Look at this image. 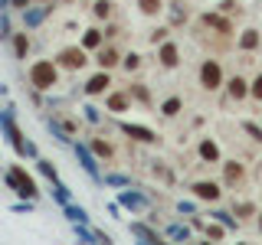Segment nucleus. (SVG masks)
Listing matches in <instances>:
<instances>
[{
	"label": "nucleus",
	"instance_id": "13",
	"mask_svg": "<svg viewBox=\"0 0 262 245\" xmlns=\"http://www.w3.org/2000/svg\"><path fill=\"white\" fill-rule=\"evenodd\" d=\"M180 111V98H170V102H164V114H167V118H170V114H177Z\"/></svg>",
	"mask_w": 262,
	"mask_h": 245
},
{
	"label": "nucleus",
	"instance_id": "17",
	"mask_svg": "<svg viewBox=\"0 0 262 245\" xmlns=\"http://www.w3.org/2000/svg\"><path fill=\"white\" fill-rule=\"evenodd\" d=\"M207 23H210V27H216V30H223V33H229V23L220 20V16H207Z\"/></svg>",
	"mask_w": 262,
	"mask_h": 245
},
{
	"label": "nucleus",
	"instance_id": "16",
	"mask_svg": "<svg viewBox=\"0 0 262 245\" xmlns=\"http://www.w3.org/2000/svg\"><path fill=\"white\" fill-rule=\"evenodd\" d=\"M243 177V167H239V163H229V167H226V180H239Z\"/></svg>",
	"mask_w": 262,
	"mask_h": 245
},
{
	"label": "nucleus",
	"instance_id": "14",
	"mask_svg": "<svg viewBox=\"0 0 262 245\" xmlns=\"http://www.w3.org/2000/svg\"><path fill=\"white\" fill-rule=\"evenodd\" d=\"M256 43H259L256 30H249V33H246V36H243V49H252V46H256Z\"/></svg>",
	"mask_w": 262,
	"mask_h": 245
},
{
	"label": "nucleus",
	"instance_id": "23",
	"mask_svg": "<svg viewBox=\"0 0 262 245\" xmlns=\"http://www.w3.org/2000/svg\"><path fill=\"white\" fill-rule=\"evenodd\" d=\"M252 95H256V98H262V76L256 79V85H252Z\"/></svg>",
	"mask_w": 262,
	"mask_h": 245
},
{
	"label": "nucleus",
	"instance_id": "20",
	"mask_svg": "<svg viewBox=\"0 0 262 245\" xmlns=\"http://www.w3.org/2000/svg\"><path fill=\"white\" fill-rule=\"evenodd\" d=\"M79 157L85 160V170H89V174H95V163H92V157L85 154V147H79Z\"/></svg>",
	"mask_w": 262,
	"mask_h": 245
},
{
	"label": "nucleus",
	"instance_id": "3",
	"mask_svg": "<svg viewBox=\"0 0 262 245\" xmlns=\"http://www.w3.org/2000/svg\"><path fill=\"white\" fill-rule=\"evenodd\" d=\"M59 62L66 69H82V65H85V53H82V49H66L59 56Z\"/></svg>",
	"mask_w": 262,
	"mask_h": 245
},
{
	"label": "nucleus",
	"instance_id": "21",
	"mask_svg": "<svg viewBox=\"0 0 262 245\" xmlns=\"http://www.w3.org/2000/svg\"><path fill=\"white\" fill-rule=\"evenodd\" d=\"M98 39H102V36H98V30H89V36H85V46H98Z\"/></svg>",
	"mask_w": 262,
	"mask_h": 245
},
{
	"label": "nucleus",
	"instance_id": "19",
	"mask_svg": "<svg viewBox=\"0 0 262 245\" xmlns=\"http://www.w3.org/2000/svg\"><path fill=\"white\" fill-rule=\"evenodd\" d=\"M108 10H112L108 0H98V4H95V16H108Z\"/></svg>",
	"mask_w": 262,
	"mask_h": 245
},
{
	"label": "nucleus",
	"instance_id": "1",
	"mask_svg": "<svg viewBox=\"0 0 262 245\" xmlns=\"http://www.w3.org/2000/svg\"><path fill=\"white\" fill-rule=\"evenodd\" d=\"M30 79H33V85H36V88L56 85V65L53 62H36V65H33V72H30Z\"/></svg>",
	"mask_w": 262,
	"mask_h": 245
},
{
	"label": "nucleus",
	"instance_id": "18",
	"mask_svg": "<svg viewBox=\"0 0 262 245\" xmlns=\"http://www.w3.org/2000/svg\"><path fill=\"white\" fill-rule=\"evenodd\" d=\"M13 46H16V56H27V46H30V43H27V36H23V33H20Z\"/></svg>",
	"mask_w": 262,
	"mask_h": 245
},
{
	"label": "nucleus",
	"instance_id": "11",
	"mask_svg": "<svg viewBox=\"0 0 262 245\" xmlns=\"http://www.w3.org/2000/svg\"><path fill=\"white\" fill-rule=\"evenodd\" d=\"M229 92H233V98H243V95H246V82L236 76L233 82H229Z\"/></svg>",
	"mask_w": 262,
	"mask_h": 245
},
{
	"label": "nucleus",
	"instance_id": "24",
	"mask_svg": "<svg viewBox=\"0 0 262 245\" xmlns=\"http://www.w3.org/2000/svg\"><path fill=\"white\" fill-rule=\"evenodd\" d=\"M13 4H16V7H27V0H13Z\"/></svg>",
	"mask_w": 262,
	"mask_h": 245
},
{
	"label": "nucleus",
	"instance_id": "4",
	"mask_svg": "<svg viewBox=\"0 0 262 245\" xmlns=\"http://www.w3.org/2000/svg\"><path fill=\"white\" fill-rule=\"evenodd\" d=\"M10 180H13L16 186H20V193H27V196H33V193H36V186H33V180H30L27 174H23L20 167H13V174H10Z\"/></svg>",
	"mask_w": 262,
	"mask_h": 245
},
{
	"label": "nucleus",
	"instance_id": "22",
	"mask_svg": "<svg viewBox=\"0 0 262 245\" xmlns=\"http://www.w3.org/2000/svg\"><path fill=\"white\" fill-rule=\"evenodd\" d=\"M246 131H249V134H252V137H256V141H262V131H259L256 125H246Z\"/></svg>",
	"mask_w": 262,
	"mask_h": 245
},
{
	"label": "nucleus",
	"instance_id": "5",
	"mask_svg": "<svg viewBox=\"0 0 262 245\" xmlns=\"http://www.w3.org/2000/svg\"><path fill=\"white\" fill-rule=\"evenodd\" d=\"M193 193L200 196V200H216V196H220V186L216 183H193Z\"/></svg>",
	"mask_w": 262,
	"mask_h": 245
},
{
	"label": "nucleus",
	"instance_id": "12",
	"mask_svg": "<svg viewBox=\"0 0 262 245\" xmlns=\"http://www.w3.org/2000/svg\"><path fill=\"white\" fill-rule=\"evenodd\" d=\"M138 7H141L144 13H158L161 10V0H138Z\"/></svg>",
	"mask_w": 262,
	"mask_h": 245
},
{
	"label": "nucleus",
	"instance_id": "8",
	"mask_svg": "<svg viewBox=\"0 0 262 245\" xmlns=\"http://www.w3.org/2000/svg\"><path fill=\"white\" fill-rule=\"evenodd\" d=\"M125 131H128L131 137H138V141H154V134H151V131H147V128H131V125H128Z\"/></svg>",
	"mask_w": 262,
	"mask_h": 245
},
{
	"label": "nucleus",
	"instance_id": "6",
	"mask_svg": "<svg viewBox=\"0 0 262 245\" xmlns=\"http://www.w3.org/2000/svg\"><path fill=\"white\" fill-rule=\"evenodd\" d=\"M105 85H108V76H105V72H102V76H95V79H89V85H85V92L89 95H98V92H102V88Z\"/></svg>",
	"mask_w": 262,
	"mask_h": 245
},
{
	"label": "nucleus",
	"instance_id": "9",
	"mask_svg": "<svg viewBox=\"0 0 262 245\" xmlns=\"http://www.w3.org/2000/svg\"><path fill=\"white\" fill-rule=\"evenodd\" d=\"M108 108H112V111H125V108H128V98H125V95H112V98H108Z\"/></svg>",
	"mask_w": 262,
	"mask_h": 245
},
{
	"label": "nucleus",
	"instance_id": "10",
	"mask_svg": "<svg viewBox=\"0 0 262 245\" xmlns=\"http://www.w3.org/2000/svg\"><path fill=\"white\" fill-rule=\"evenodd\" d=\"M98 62H102V69H105V65H115V62H118V53H115V49H102Z\"/></svg>",
	"mask_w": 262,
	"mask_h": 245
},
{
	"label": "nucleus",
	"instance_id": "7",
	"mask_svg": "<svg viewBox=\"0 0 262 245\" xmlns=\"http://www.w3.org/2000/svg\"><path fill=\"white\" fill-rule=\"evenodd\" d=\"M161 62H164V65H174V62H177V46H170V43L164 46V49H161Z\"/></svg>",
	"mask_w": 262,
	"mask_h": 245
},
{
	"label": "nucleus",
	"instance_id": "2",
	"mask_svg": "<svg viewBox=\"0 0 262 245\" xmlns=\"http://www.w3.org/2000/svg\"><path fill=\"white\" fill-rule=\"evenodd\" d=\"M200 82H203V88H216L220 85V65L216 62H203V69H200Z\"/></svg>",
	"mask_w": 262,
	"mask_h": 245
},
{
	"label": "nucleus",
	"instance_id": "15",
	"mask_svg": "<svg viewBox=\"0 0 262 245\" xmlns=\"http://www.w3.org/2000/svg\"><path fill=\"white\" fill-rule=\"evenodd\" d=\"M200 154H203L207 160H216V144H210V141H207V144L200 147Z\"/></svg>",
	"mask_w": 262,
	"mask_h": 245
}]
</instances>
